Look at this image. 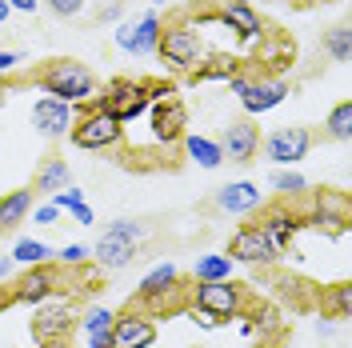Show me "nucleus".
Wrapping results in <instances>:
<instances>
[{"label": "nucleus", "mask_w": 352, "mask_h": 348, "mask_svg": "<svg viewBox=\"0 0 352 348\" xmlns=\"http://www.w3.org/2000/svg\"><path fill=\"white\" fill-rule=\"evenodd\" d=\"M116 17H120V4H116V0H112L109 8H104V12H100V21H116Z\"/></svg>", "instance_id": "obj_40"}, {"label": "nucleus", "mask_w": 352, "mask_h": 348, "mask_svg": "<svg viewBox=\"0 0 352 348\" xmlns=\"http://www.w3.org/2000/svg\"><path fill=\"white\" fill-rule=\"evenodd\" d=\"M232 276V261L228 257H197L192 264V281H228Z\"/></svg>", "instance_id": "obj_27"}, {"label": "nucleus", "mask_w": 352, "mask_h": 348, "mask_svg": "<svg viewBox=\"0 0 352 348\" xmlns=\"http://www.w3.org/2000/svg\"><path fill=\"white\" fill-rule=\"evenodd\" d=\"M8 17H12V8H8V0H0V24L8 21Z\"/></svg>", "instance_id": "obj_43"}, {"label": "nucleus", "mask_w": 352, "mask_h": 348, "mask_svg": "<svg viewBox=\"0 0 352 348\" xmlns=\"http://www.w3.org/2000/svg\"><path fill=\"white\" fill-rule=\"evenodd\" d=\"M228 261L236 264H276L280 261V252L272 248V240L264 237L261 224H241L236 232H232V240H228V252H224Z\"/></svg>", "instance_id": "obj_9"}, {"label": "nucleus", "mask_w": 352, "mask_h": 348, "mask_svg": "<svg viewBox=\"0 0 352 348\" xmlns=\"http://www.w3.org/2000/svg\"><path fill=\"white\" fill-rule=\"evenodd\" d=\"M176 284H180L176 264H156L153 272L140 281V288H136V301H140V305H164V296H173Z\"/></svg>", "instance_id": "obj_20"}, {"label": "nucleus", "mask_w": 352, "mask_h": 348, "mask_svg": "<svg viewBox=\"0 0 352 348\" xmlns=\"http://www.w3.org/2000/svg\"><path fill=\"white\" fill-rule=\"evenodd\" d=\"M56 213H60L56 204H44V208H36V224H52V220H56Z\"/></svg>", "instance_id": "obj_36"}, {"label": "nucleus", "mask_w": 352, "mask_h": 348, "mask_svg": "<svg viewBox=\"0 0 352 348\" xmlns=\"http://www.w3.org/2000/svg\"><path fill=\"white\" fill-rule=\"evenodd\" d=\"M36 88H44L48 96H60L68 105H76V100H88L92 92H96V72L80 61H72V56H56V61H44L32 76H28Z\"/></svg>", "instance_id": "obj_1"}, {"label": "nucleus", "mask_w": 352, "mask_h": 348, "mask_svg": "<svg viewBox=\"0 0 352 348\" xmlns=\"http://www.w3.org/2000/svg\"><path fill=\"white\" fill-rule=\"evenodd\" d=\"M68 184H72L68 160L65 156H48V160H41V168H36V188L32 193H60Z\"/></svg>", "instance_id": "obj_23"}, {"label": "nucleus", "mask_w": 352, "mask_h": 348, "mask_svg": "<svg viewBox=\"0 0 352 348\" xmlns=\"http://www.w3.org/2000/svg\"><path fill=\"white\" fill-rule=\"evenodd\" d=\"M217 144H220V156L228 164H248V160H256V153H261V129L252 120H228V129L220 132Z\"/></svg>", "instance_id": "obj_12"}, {"label": "nucleus", "mask_w": 352, "mask_h": 348, "mask_svg": "<svg viewBox=\"0 0 352 348\" xmlns=\"http://www.w3.org/2000/svg\"><path fill=\"white\" fill-rule=\"evenodd\" d=\"M48 8H52L56 17H76V12L85 8V0H48Z\"/></svg>", "instance_id": "obj_35"}, {"label": "nucleus", "mask_w": 352, "mask_h": 348, "mask_svg": "<svg viewBox=\"0 0 352 348\" xmlns=\"http://www.w3.org/2000/svg\"><path fill=\"white\" fill-rule=\"evenodd\" d=\"M72 220H76V224H92V208H88V204H80V208H72Z\"/></svg>", "instance_id": "obj_37"}, {"label": "nucleus", "mask_w": 352, "mask_h": 348, "mask_svg": "<svg viewBox=\"0 0 352 348\" xmlns=\"http://www.w3.org/2000/svg\"><path fill=\"white\" fill-rule=\"evenodd\" d=\"M52 204H56L60 213H72V208H80V204H85V193L68 184V188H60V193H52Z\"/></svg>", "instance_id": "obj_34"}, {"label": "nucleus", "mask_w": 352, "mask_h": 348, "mask_svg": "<svg viewBox=\"0 0 352 348\" xmlns=\"http://www.w3.org/2000/svg\"><path fill=\"white\" fill-rule=\"evenodd\" d=\"M88 348H112L109 345V332H104V336H88Z\"/></svg>", "instance_id": "obj_41"}, {"label": "nucleus", "mask_w": 352, "mask_h": 348, "mask_svg": "<svg viewBox=\"0 0 352 348\" xmlns=\"http://www.w3.org/2000/svg\"><path fill=\"white\" fill-rule=\"evenodd\" d=\"M104 112H112L116 120H136L140 112H148V80H112L104 92H100V100H96Z\"/></svg>", "instance_id": "obj_7"}, {"label": "nucleus", "mask_w": 352, "mask_h": 348, "mask_svg": "<svg viewBox=\"0 0 352 348\" xmlns=\"http://www.w3.org/2000/svg\"><path fill=\"white\" fill-rule=\"evenodd\" d=\"M8 8H16V12H36V0H8Z\"/></svg>", "instance_id": "obj_39"}, {"label": "nucleus", "mask_w": 352, "mask_h": 348, "mask_svg": "<svg viewBox=\"0 0 352 348\" xmlns=\"http://www.w3.org/2000/svg\"><path fill=\"white\" fill-rule=\"evenodd\" d=\"M56 261L65 264V268H80V264L92 261V248H85V244H65V248L56 252Z\"/></svg>", "instance_id": "obj_33"}, {"label": "nucleus", "mask_w": 352, "mask_h": 348, "mask_svg": "<svg viewBox=\"0 0 352 348\" xmlns=\"http://www.w3.org/2000/svg\"><path fill=\"white\" fill-rule=\"evenodd\" d=\"M324 132H329L332 140H349V136H352V105H349V100H340V105L329 112Z\"/></svg>", "instance_id": "obj_30"}, {"label": "nucleus", "mask_w": 352, "mask_h": 348, "mask_svg": "<svg viewBox=\"0 0 352 348\" xmlns=\"http://www.w3.org/2000/svg\"><path fill=\"white\" fill-rule=\"evenodd\" d=\"M180 144H184V153L192 156L200 168H220V164H224V156H220V144H217V140H204V136L184 132V136H180Z\"/></svg>", "instance_id": "obj_24"}, {"label": "nucleus", "mask_w": 352, "mask_h": 348, "mask_svg": "<svg viewBox=\"0 0 352 348\" xmlns=\"http://www.w3.org/2000/svg\"><path fill=\"white\" fill-rule=\"evenodd\" d=\"M68 136H72V144L85 149V153H109V149H116V144L124 140V120H116L112 112H104L92 100V105L72 120Z\"/></svg>", "instance_id": "obj_2"}, {"label": "nucleus", "mask_w": 352, "mask_h": 348, "mask_svg": "<svg viewBox=\"0 0 352 348\" xmlns=\"http://www.w3.org/2000/svg\"><path fill=\"white\" fill-rule=\"evenodd\" d=\"M220 24H228L236 36H244V41H256V36H264V21H261V12L252 8V4H224L220 8Z\"/></svg>", "instance_id": "obj_21"}, {"label": "nucleus", "mask_w": 352, "mask_h": 348, "mask_svg": "<svg viewBox=\"0 0 352 348\" xmlns=\"http://www.w3.org/2000/svg\"><path fill=\"white\" fill-rule=\"evenodd\" d=\"M140 224L136 220H112L109 228H104V237L96 240V248H92V261L96 268H104V272H116V268H129L136 261V248H140Z\"/></svg>", "instance_id": "obj_4"}, {"label": "nucleus", "mask_w": 352, "mask_h": 348, "mask_svg": "<svg viewBox=\"0 0 352 348\" xmlns=\"http://www.w3.org/2000/svg\"><path fill=\"white\" fill-rule=\"evenodd\" d=\"M320 308L329 312V316H336V320H349L352 316V284H332L329 292H324V301H320Z\"/></svg>", "instance_id": "obj_26"}, {"label": "nucleus", "mask_w": 352, "mask_h": 348, "mask_svg": "<svg viewBox=\"0 0 352 348\" xmlns=\"http://www.w3.org/2000/svg\"><path fill=\"white\" fill-rule=\"evenodd\" d=\"M8 308H12V292H4V288H0V312H8Z\"/></svg>", "instance_id": "obj_42"}, {"label": "nucleus", "mask_w": 352, "mask_h": 348, "mask_svg": "<svg viewBox=\"0 0 352 348\" xmlns=\"http://www.w3.org/2000/svg\"><path fill=\"white\" fill-rule=\"evenodd\" d=\"M236 68H241L236 56H212V61H200L188 76H192V85H197V80H232Z\"/></svg>", "instance_id": "obj_25"}, {"label": "nucleus", "mask_w": 352, "mask_h": 348, "mask_svg": "<svg viewBox=\"0 0 352 348\" xmlns=\"http://www.w3.org/2000/svg\"><path fill=\"white\" fill-rule=\"evenodd\" d=\"M32 213V188H12L0 196V232H12Z\"/></svg>", "instance_id": "obj_22"}, {"label": "nucleus", "mask_w": 352, "mask_h": 348, "mask_svg": "<svg viewBox=\"0 0 352 348\" xmlns=\"http://www.w3.org/2000/svg\"><path fill=\"white\" fill-rule=\"evenodd\" d=\"M244 308H248V292L232 281H197L192 288V312L204 316H217V320H236Z\"/></svg>", "instance_id": "obj_5"}, {"label": "nucleus", "mask_w": 352, "mask_h": 348, "mask_svg": "<svg viewBox=\"0 0 352 348\" xmlns=\"http://www.w3.org/2000/svg\"><path fill=\"white\" fill-rule=\"evenodd\" d=\"M236 4H248V0H236Z\"/></svg>", "instance_id": "obj_45"}, {"label": "nucleus", "mask_w": 352, "mask_h": 348, "mask_svg": "<svg viewBox=\"0 0 352 348\" xmlns=\"http://www.w3.org/2000/svg\"><path fill=\"white\" fill-rule=\"evenodd\" d=\"M52 257H56V252H52L44 240H16V248H12V261L24 264V268H28V264H44V261H52Z\"/></svg>", "instance_id": "obj_28"}, {"label": "nucleus", "mask_w": 352, "mask_h": 348, "mask_svg": "<svg viewBox=\"0 0 352 348\" xmlns=\"http://www.w3.org/2000/svg\"><path fill=\"white\" fill-rule=\"evenodd\" d=\"M153 136L160 144H176L184 136V124H188V109L180 96H164V100H153Z\"/></svg>", "instance_id": "obj_16"}, {"label": "nucleus", "mask_w": 352, "mask_h": 348, "mask_svg": "<svg viewBox=\"0 0 352 348\" xmlns=\"http://www.w3.org/2000/svg\"><path fill=\"white\" fill-rule=\"evenodd\" d=\"M28 328H32L36 345H52V340H72V328H76V312H72V305H41Z\"/></svg>", "instance_id": "obj_13"}, {"label": "nucleus", "mask_w": 352, "mask_h": 348, "mask_svg": "<svg viewBox=\"0 0 352 348\" xmlns=\"http://www.w3.org/2000/svg\"><path fill=\"white\" fill-rule=\"evenodd\" d=\"M305 228H320V232L340 237L349 228V204H344V196H336V193L316 196V213L305 217Z\"/></svg>", "instance_id": "obj_19"}, {"label": "nucleus", "mask_w": 352, "mask_h": 348, "mask_svg": "<svg viewBox=\"0 0 352 348\" xmlns=\"http://www.w3.org/2000/svg\"><path fill=\"white\" fill-rule=\"evenodd\" d=\"M324 52H329L332 61H349V52H352V32H349V24H336V28H329L324 32Z\"/></svg>", "instance_id": "obj_29"}, {"label": "nucleus", "mask_w": 352, "mask_h": 348, "mask_svg": "<svg viewBox=\"0 0 352 348\" xmlns=\"http://www.w3.org/2000/svg\"><path fill=\"white\" fill-rule=\"evenodd\" d=\"M156 41H160V21H156V12H144L136 24H120V28H116V48H120V52H132V56L156 52Z\"/></svg>", "instance_id": "obj_17"}, {"label": "nucleus", "mask_w": 352, "mask_h": 348, "mask_svg": "<svg viewBox=\"0 0 352 348\" xmlns=\"http://www.w3.org/2000/svg\"><path fill=\"white\" fill-rule=\"evenodd\" d=\"M264 228V237L272 240V248L285 257L288 248H292V237L305 228V217H296L288 204H268V208H261V220H256Z\"/></svg>", "instance_id": "obj_14"}, {"label": "nucleus", "mask_w": 352, "mask_h": 348, "mask_svg": "<svg viewBox=\"0 0 352 348\" xmlns=\"http://www.w3.org/2000/svg\"><path fill=\"white\" fill-rule=\"evenodd\" d=\"M272 188H276L280 196H305L308 180L296 173V168H276V173H272Z\"/></svg>", "instance_id": "obj_31"}, {"label": "nucleus", "mask_w": 352, "mask_h": 348, "mask_svg": "<svg viewBox=\"0 0 352 348\" xmlns=\"http://www.w3.org/2000/svg\"><path fill=\"white\" fill-rule=\"evenodd\" d=\"M228 88L241 96L244 112H252V116H261V112H272L280 100L288 96V80L285 76H232Z\"/></svg>", "instance_id": "obj_6"}, {"label": "nucleus", "mask_w": 352, "mask_h": 348, "mask_svg": "<svg viewBox=\"0 0 352 348\" xmlns=\"http://www.w3.org/2000/svg\"><path fill=\"white\" fill-rule=\"evenodd\" d=\"M160 61L173 68V72H192L204 61V41H200L197 24H188L184 17L173 24H160V41H156Z\"/></svg>", "instance_id": "obj_3"}, {"label": "nucleus", "mask_w": 352, "mask_h": 348, "mask_svg": "<svg viewBox=\"0 0 352 348\" xmlns=\"http://www.w3.org/2000/svg\"><path fill=\"white\" fill-rule=\"evenodd\" d=\"M8 272H12V257H8V261H0V276H8Z\"/></svg>", "instance_id": "obj_44"}, {"label": "nucleus", "mask_w": 352, "mask_h": 348, "mask_svg": "<svg viewBox=\"0 0 352 348\" xmlns=\"http://www.w3.org/2000/svg\"><path fill=\"white\" fill-rule=\"evenodd\" d=\"M72 120H76V109H72L68 100H60V96H44V100L32 105V124H36V132H41L44 140L68 136Z\"/></svg>", "instance_id": "obj_15"}, {"label": "nucleus", "mask_w": 352, "mask_h": 348, "mask_svg": "<svg viewBox=\"0 0 352 348\" xmlns=\"http://www.w3.org/2000/svg\"><path fill=\"white\" fill-rule=\"evenodd\" d=\"M109 345L112 348H153L156 345V316L153 312H140V308L116 312L112 328H109Z\"/></svg>", "instance_id": "obj_8"}, {"label": "nucleus", "mask_w": 352, "mask_h": 348, "mask_svg": "<svg viewBox=\"0 0 352 348\" xmlns=\"http://www.w3.org/2000/svg\"><path fill=\"white\" fill-rule=\"evenodd\" d=\"M112 316H116V312H109V308H92V312L85 316V332L88 336H104V332L112 328Z\"/></svg>", "instance_id": "obj_32"}, {"label": "nucleus", "mask_w": 352, "mask_h": 348, "mask_svg": "<svg viewBox=\"0 0 352 348\" xmlns=\"http://www.w3.org/2000/svg\"><path fill=\"white\" fill-rule=\"evenodd\" d=\"M261 149L264 156L272 160V164H285V168H292L296 160H305L308 149H312V132L308 129H276V132H268L261 140Z\"/></svg>", "instance_id": "obj_11"}, {"label": "nucleus", "mask_w": 352, "mask_h": 348, "mask_svg": "<svg viewBox=\"0 0 352 348\" xmlns=\"http://www.w3.org/2000/svg\"><path fill=\"white\" fill-rule=\"evenodd\" d=\"M60 284V272L52 268V261L28 264L21 272V281L12 284V305H44Z\"/></svg>", "instance_id": "obj_10"}, {"label": "nucleus", "mask_w": 352, "mask_h": 348, "mask_svg": "<svg viewBox=\"0 0 352 348\" xmlns=\"http://www.w3.org/2000/svg\"><path fill=\"white\" fill-rule=\"evenodd\" d=\"M21 61V52H0V72H8V68H16Z\"/></svg>", "instance_id": "obj_38"}, {"label": "nucleus", "mask_w": 352, "mask_h": 348, "mask_svg": "<svg viewBox=\"0 0 352 348\" xmlns=\"http://www.w3.org/2000/svg\"><path fill=\"white\" fill-rule=\"evenodd\" d=\"M217 208H220V213H228V217H248V213H261V208H264L261 184H252V180H232V184L217 188Z\"/></svg>", "instance_id": "obj_18"}]
</instances>
